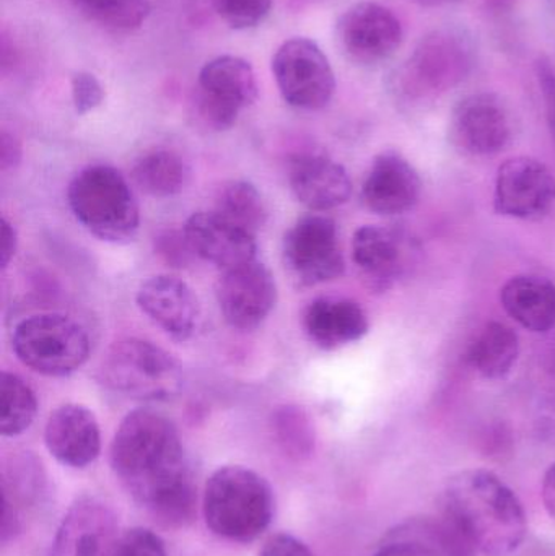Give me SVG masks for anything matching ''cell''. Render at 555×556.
<instances>
[{
	"label": "cell",
	"instance_id": "6da1fadb",
	"mask_svg": "<svg viewBox=\"0 0 555 556\" xmlns=\"http://www.w3.org/2000/svg\"><path fill=\"white\" fill-rule=\"evenodd\" d=\"M111 467L124 489L166 528L194 519L198 489L175 424L149 408L121 421L110 451Z\"/></svg>",
	"mask_w": 555,
	"mask_h": 556
},
{
	"label": "cell",
	"instance_id": "7a4b0ae2",
	"mask_svg": "<svg viewBox=\"0 0 555 556\" xmlns=\"http://www.w3.org/2000/svg\"><path fill=\"white\" fill-rule=\"evenodd\" d=\"M442 518L484 556H508L528 535V516L517 493L491 470L456 473L440 496Z\"/></svg>",
	"mask_w": 555,
	"mask_h": 556
},
{
	"label": "cell",
	"instance_id": "3957f363",
	"mask_svg": "<svg viewBox=\"0 0 555 556\" xmlns=\"http://www.w3.org/2000/svg\"><path fill=\"white\" fill-rule=\"evenodd\" d=\"M202 509L207 528L215 535L251 542L273 521V489L260 473L247 467H220L205 483Z\"/></svg>",
	"mask_w": 555,
	"mask_h": 556
},
{
	"label": "cell",
	"instance_id": "277c9868",
	"mask_svg": "<svg viewBox=\"0 0 555 556\" xmlns=\"http://www.w3.org/2000/svg\"><path fill=\"white\" fill-rule=\"evenodd\" d=\"M67 202L81 227L104 243H130L139 231L136 195L113 166L91 165L77 173L68 185Z\"/></svg>",
	"mask_w": 555,
	"mask_h": 556
},
{
	"label": "cell",
	"instance_id": "5b68a950",
	"mask_svg": "<svg viewBox=\"0 0 555 556\" xmlns=\"http://www.w3.org/2000/svg\"><path fill=\"white\" fill-rule=\"evenodd\" d=\"M98 381L129 397L168 401L181 391L182 369L162 346L149 340L124 339L104 353Z\"/></svg>",
	"mask_w": 555,
	"mask_h": 556
},
{
	"label": "cell",
	"instance_id": "8992f818",
	"mask_svg": "<svg viewBox=\"0 0 555 556\" xmlns=\"http://www.w3.org/2000/svg\"><path fill=\"white\" fill-rule=\"evenodd\" d=\"M12 346L23 365L49 378L72 375L90 356L88 333L62 314L26 317L13 330Z\"/></svg>",
	"mask_w": 555,
	"mask_h": 556
},
{
	"label": "cell",
	"instance_id": "52a82bcc",
	"mask_svg": "<svg viewBox=\"0 0 555 556\" xmlns=\"http://www.w3.org/2000/svg\"><path fill=\"white\" fill-rule=\"evenodd\" d=\"M472 68V46L462 33L437 29L420 39L396 74V88L411 100L440 97Z\"/></svg>",
	"mask_w": 555,
	"mask_h": 556
},
{
	"label": "cell",
	"instance_id": "ba28073f",
	"mask_svg": "<svg viewBox=\"0 0 555 556\" xmlns=\"http://www.w3.org/2000/svg\"><path fill=\"white\" fill-rule=\"evenodd\" d=\"M257 80L250 62L237 55L212 59L199 72L195 113L212 130L235 126L241 111L257 100Z\"/></svg>",
	"mask_w": 555,
	"mask_h": 556
},
{
	"label": "cell",
	"instance_id": "9c48e42d",
	"mask_svg": "<svg viewBox=\"0 0 555 556\" xmlns=\"http://www.w3.org/2000/svg\"><path fill=\"white\" fill-rule=\"evenodd\" d=\"M282 260L300 287H316L341 277L345 261L336 222L319 214L299 218L283 237Z\"/></svg>",
	"mask_w": 555,
	"mask_h": 556
},
{
	"label": "cell",
	"instance_id": "30bf717a",
	"mask_svg": "<svg viewBox=\"0 0 555 556\" xmlns=\"http://www.w3.org/2000/svg\"><path fill=\"white\" fill-rule=\"evenodd\" d=\"M273 74L283 100L297 110H323L335 97V71L312 39L283 42L273 58Z\"/></svg>",
	"mask_w": 555,
	"mask_h": 556
},
{
	"label": "cell",
	"instance_id": "8fae6325",
	"mask_svg": "<svg viewBox=\"0 0 555 556\" xmlns=\"http://www.w3.org/2000/svg\"><path fill=\"white\" fill-rule=\"evenodd\" d=\"M555 205V176L543 162L531 156L505 160L497 169L494 208L502 217L538 222Z\"/></svg>",
	"mask_w": 555,
	"mask_h": 556
},
{
	"label": "cell",
	"instance_id": "7c38bea8",
	"mask_svg": "<svg viewBox=\"0 0 555 556\" xmlns=\"http://www.w3.org/2000/svg\"><path fill=\"white\" fill-rule=\"evenodd\" d=\"M400 18L377 2L349 7L338 22V41L351 61L375 65L388 61L403 45Z\"/></svg>",
	"mask_w": 555,
	"mask_h": 556
},
{
	"label": "cell",
	"instance_id": "4fadbf2b",
	"mask_svg": "<svg viewBox=\"0 0 555 556\" xmlns=\"http://www.w3.org/2000/svg\"><path fill=\"white\" fill-rule=\"evenodd\" d=\"M215 294L225 320L234 329L253 330L273 313L277 285L270 270L254 260L222 270Z\"/></svg>",
	"mask_w": 555,
	"mask_h": 556
},
{
	"label": "cell",
	"instance_id": "5bb4252c",
	"mask_svg": "<svg viewBox=\"0 0 555 556\" xmlns=\"http://www.w3.org/2000/svg\"><path fill=\"white\" fill-rule=\"evenodd\" d=\"M450 139L468 156H494L512 140V124L501 98L494 93L469 94L456 104L450 119Z\"/></svg>",
	"mask_w": 555,
	"mask_h": 556
},
{
	"label": "cell",
	"instance_id": "9a60e30c",
	"mask_svg": "<svg viewBox=\"0 0 555 556\" xmlns=\"http://www.w3.org/2000/svg\"><path fill=\"white\" fill-rule=\"evenodd\" d=\"M416 251V241L393 227L365 225L352 238V260L375 291L390 290L406 276Z\"/></svg>",
	"mask_w": 555,
	"mask_h": 556
},
{
	"label": "cell",
	"instance_id": "2e32d148",
	"mask_svg": "<svg viewBox=\"0 0 555 556\" xmlns=\"http://www.w3.org/2000/svg\"><path fill=\"white\" fill-rule=\"evenodd\" d=\"M117 542V519L106 503L77 500L62 518L46 556H111Z\"/></svg>",
	"mask_w": 555,
	"mask_h": 556
},
{
	"label": "cell",
	"instance_id": "e0dca14e",
	"mask_svg": "<svg viewBox=\"0 0 555 556\" xmlns=\"http://www.w3.org/2000/svg\"><path fill=\"white\" fill-rule=\"evenodd\" d=\"M420 192L422 181L413 163L396 150H384L375 156L362 185L361 198L368 211L393 217L413 211Z\"/></svg>",
	"mask_w": 555,
	"mask_h": 556
},
{
	"label": "cell",
	"instance_id": "ac0fdd59",
	"mask_svg": "<svg viewBox=\"0 0 555 556\" xmlns=\"http://www.w3.org/2000/svg\"><path fill=\"white\" fill-rule=\"evenodd\" d=\"M137 306L175 340L191 339L201 319L198 294L178 277L147 278L137 291Z\"/></svg>",
	"mask_w": 555,
	"mask_h": 556
},
{
	"label": "cell",
	"instance_id": "d6986e66",
	"mask_svg": "<svg viewBox=\"0 0 555 556\" xmlns=\"http://www.w3.org/2000/svg\"><path fill=\"white\" fill-rule=\"evenodd\" d=\"M195 256L222 270L256 260V235L215 211L195 212L182 227Z\"/></svg>",
	"mask_w": 555,
	"mask_h": 556
},
{
	"label": "cell",
	"instance_id": "ffe728a7",
	"mask_svg": "<svg viewBox=\"0 0 555 556\" xmlns=\"http://www.w3.org/2000/svg\"><path fill=\"white\" fill-rule=\"evenodd\" d=\"M45 443L62 466L85 469L100 456V425L93 412L84 405L65 404L48 418Z\"/></svg>",
	"mask_w": 555,
	"mask_h": 556
},
{
	"label": "cell",
	"instance_id": "44dd1931",
	"mask_svg": "<svg viewBox=\"0 0 555 556\" xmlns=\"http://www.w3.org/2000/svg\"><path fill=\"white\" fill-rule=\"evenodd\" d=\"M289 185L295 198L313 212L341 207L352 195L348 169L323 153H302L290 162Z\"/></svg>",
	"mask_w": 555,
	"mask_h": 556
},
{
	"label": "cell",
	"instance_id": "7402d4cb",
	"mask_svg": "<svg viewBox=\"0 0 555 556\" xmlns=\"http://www.w3.org/2000/svg\"><path fill=\"white\" fill-rule=\"evenodd\" d=\"M302 326L313 345L338 350L358 342L370 329L367 313L349 298L319 296L303 311Z\"/></svg>",
	"mask_w": 555,
	"mask_h": 556
},
{
	"label": "cell",
	"instance_id": "603a6c76",
	"mask_svg": "<svg viewBox=\"0 0 555 556\" xmlns=\"http://www.w3.org/2000/svg\"><path fill=\"white\" fill-rule=\"evenodd\" d=\"M505 313L531 332L555 329V283L538 276L512 277L501 290Z\"/></svg>",
	"mask_w": 555,
	"mask_h": 556
},
{
	"label": "cell",
	"instance_id": "cb8c5ba5",
	"mask_svg": "<svg viewBox=\"0 0 555 556\" xmlns=\"http://www.w3.org/2000/svg\"><path fill=\"white\" fill-rule=\"evenodd\" d=\"M476 552L445 521L407 526L374 556H475Z\"/></svg>",
	"mask_w": 555,
	"mask_h": 556
},
{
	"label": "cell",
	"instance_id": "d4e9b609",
	"mask_svg": "<svg viewBox=\"0 0 555 556\" xmlns=\"http://www.w3.org/2000/svg\"><path fill=\"white\" fill-rule=\"evenodd\" d=\"M520 337L507 324H485L466 352L469 368L484 379H502L517 365Z\"/></svg>",
	"mask_w": 555,
	"mask_h": 556
},
{
	"label": "cell",
	"instance_id": "484cf974",
	"mask_svg": "<svg viewBox=\"0 0 555 556\" xmlns=\"http://www.w3.org/2000/svg\"><path fill=\"white\" fill-rule=\"evenodd\" d=\"M133 179L140 191L152 198H173L188 185L189 168L178 153L156 149L137 160Z\"/></svg>",
	"mask_w": 555,
	"mask_h": 556
},
{
	"label": "cell",
	"instance_id": "4316f807",
	"mask_svg": "<svg viewBox=\"0 0 555 556\" xmlns=\"http://www.w3.org/2000/svg\"><path fill=\"white\" fill-rule=\"evenodd\" d=\"M215 212L238 227L256 235L266 225L267 208L256 186L248 181H228L218 189Z\"/></svg>",
	"mask_w": 555,
	"mask_h": 556
},
{
	"label": "cell",
	"instance_id": "83f0119b",
	"mask_svg": "<svg viewBox=\"0 0 555 556\" xmlns=\"http://www.w3.org/2000/svg\"><path fill=\"white\" fill-rule=\"evenodd\" d=\"M0 392H2L0 431L7 438L18 437L35 421L38 399L25 379L9 371L2 372Z\"/></svg>",
	"mask_w": 555,
	"mask_h": 556
},
{
	"label": "cell",
	"instance_id": "f1b7e54d",
	"mask_svg": "<svg viewBox=\"0 0 555 556\" xmlns=\"http://www.w3.org/2000/svg\"><path fill=\"white\" fill-rule=\"evenodd\" d=\"M81 15L114 31L140 28L150 15L147 0H68Z\"/></svg>",
	"mask_w": 555,
	"mask_h": 556
},
{
	"label": "cell",
	"instance_id": "f546056e",
	"mask_svg": "<svg viewBox=\"0 0 555 556\" xmlns=\"http://www.w3.org/2000/svg\"><path fill=\"white\" fill-rule=\"evenodd\" d=\"M270 428L279 446L289 456L302 459L315 447V428L306 412L297 405H282L270 417Z\"/></svg>",
	"mask_w": 555,
	"mask_h": 556
},
{
	"label": "cell",
	"instance_id": "4dcf8cb0",
	"mask_svg": "<svg viewBox=\"0 0 555 556\" xmlns=\"http://www.w3.org/2000/svg\"><path fill=\"white\" fill-rule=\"evenodd\" d=\"M214 12L234 29H250L264 22L273 0H209Z\"/></svg>",
	"mask_w": 555,
	"mask_h": 556
},
{
	"label": "cell",
	"instance_id": "1f68e13d",
	"mask_svg": "<svg viewBox=\"0 0 555 556\" xmlns=\"http://www.w3.org/2000/svg\"><path fill=\"white\" fill-rule=\"evenodd\" d=\"M111 556H166V548L155 532L134 528L117 538Z\"/></svg>",
	"mask_w": 555,
	"mask_h": 556
},
{
	"label": "cell",
	"instance_id": "d6a6232c",
	"mask_svg": "<svg viewBox=\"0 0 555 556\" xmlns=\"http://www.w3.org/2000/svg\"><path fill=\"white\" fill-rule=\"evenodd\" d=\"M104 100V90L100 80L90 72H77L72 77V101H74L75 113H91L97 110Z\"/></svg>",
	"mask_w": 555,
	"mask_h": 556
},
{
	"label": "cell",
	"instance_id": "836d02e7",
	"mask_svg": "<svg viewBox=\"0 0 555 556\" xmlns=\"http://www.w3.org/2000/svg\"><path fill=\"white\" fill-rule=\"evenodd\" d=\"M156 253L173 267H182L195 256L185 231H165L155 238Z\"/></svg>",
	"mask_w": 555,
	"mask_h": 556
},
{
	"label": "cell",
	"instance_id": "e575fe53",
	"mask_svg": "<svg viewBox=\"0 0 555 556\" xmlns=\"http://www.w3.org/2000/svg\"><path fill=\"white\" fill-rule=\"evenodd\" d=\"M538 84L543 94L544 111H546L547 126L555 139V65L550 58L543 55L534 64Z\"/></svg>",
	"mask_w": 555,
	"mask_h": 556
},
{
	"label": "cell",
	"instance_id": "d590c367",
	"mask_svg": "<svg viewBox=\"0 0 555 556\" xmlns=\"http://www.w3.org/2000/svg\"><path fill=\"white\" fill-rule=\"evenodd\" d=\"M260 556H316L308 545L290 534H276L267 539Z\"/></svg>",
	"mask_w": 555,
	"mask_h": 556
},
{
	"label": "cell",
	"instance_id": "8d00e7d4",
	"mask_svg": "<svg viewBox=\"0 0 555 556\" xmlns=\"http://www.w3.org/2000/svg\"><path fill=\"white\" fill-rule=\"evenodd\" d=\"M22 142L16 139L15 134L2 130V136H0V168L2 172L15 169L22 163Z\"/></svg>",
	"mask_w": 555,
	"mask_h": 556
},
{
	"label": "cell",
	"instance_id": "74e56055",
	"mask_svg": "<svg viewBox=\"0 0 555 556\" xmlns=\"http://www.w3.org/2000/svg\"><path fill=\"white\" fill-rule=\"evenodd\" d=\"M0 227H2V231H0V237H2V253H0L2 260H0V264H2V269H7L16 254L18 233H16V228L13 227V224H10L5 217H2Z\"/></svg>",
	"mask_w": 555,
	"mask_h": 556
},
{
	"label": "cell",
	"instance_id": "f35d334b",
	"mask_svg": "<svg viewBox=\"0 0 555 556\" xmlns=\"http://www.w3.org/2000/svg\"><path fill=\"white\" fill-rule=\"evenodd\" d=\"M543 503L551 518L555 519V464L547 469L543 480Z\"/></svg>",
	"mask_w": 555,
	"mask_h": 556
},
{
	"label": "cell",
	"instance_id": "ab89813d",
	"mask_svg": "<svg viewBox=\"0 0 555 556\" xmlns=\"http://www.w3.org/2000/svg\"><path fill=\"white\" fill-rule=\"evenodd\" d=\"M413 2L419 3L422 7H443L459 2V0H413Z\"/></svg>",
	"mask_w": 555,
	"mask_h": 556
}]
</instances>
